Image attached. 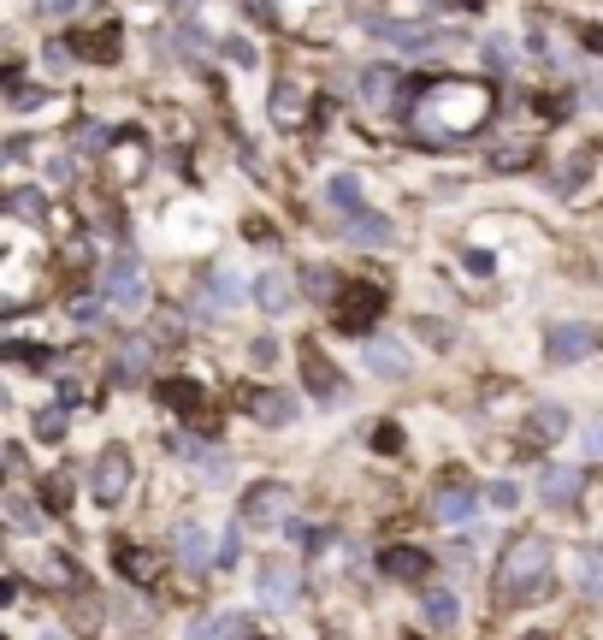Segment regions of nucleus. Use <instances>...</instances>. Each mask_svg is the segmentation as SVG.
I'll return each mask as SVG.
<instances>
[{
  "mask_svg": "<svg viewBox=\"0 0 603 640\" xmlns=\"http://www.w3.org/2000/svg\"><path fill=\"white\" fill-rule=\"evenodd\" d=\"M491 167H526V149H514V142H503V149H497V160H491Z\"/></svg>",
  "mask_w": 603,
  "mask_h": 640,
  "instance_id": "43",
  "label": "nucleus"
},
{
  "mask_svg": "<svg viewBox=\"0 0 603 640\" xmlns=\"http://www.w3.org/2000/svg\"><path fill=\"white\" fill-rule=\"evenodd\" d=\"M290 511V487H278V480H260V487H248L243 492V504H237V522L243 528H278Z\"/></svg>",
  "mask_w": 603,
  "mask_h": 640,
  "instance_id": "6",
  "label": "nucleus"
},
{
  "mask_svg": "<svg viewBox=\"0 0 603 640\" xmlns=\"http://www.w3.org/2000/svg\"><path fill=\"white\" fill-rule=\"evenodd\" d=\"M297 593H302V575L290 570L285 558H267V563H260V599H267L272 610L297 605Z\"/></svg>",
  "mask_w": 603,
  "mask_h": 640,
  "instance_id": "10",
  "label": "nucleus"
},
{
  "mask_svg": "<svg viewBox=\"0 0 603 640\" xmlns=\"http://www.w3.org/2000/svg\"><path fill=\"white\" fill-rule=\"evenodd\" d=\"M101 315L107 309H101L95 297H71V320H78V327H101Z\"/></svg>",
  "mask_w": 603,
  "mask_h": 640,
  "instance_id": "36",
  "label": "nucleus"
},
{
  "mask_svg": "<svg viewBox=\"0 0 603 640\" xmlns=\"http://www.w3.org/2000/svg\"><path fill=\"white\" fill-rule=\"evenodd\" d=\"M160 398H166L178 415H201V386L196 380H166L160 386Z\"/></svg>",
  "mask_w": 603,
  "mask_h": 640,
  "instance_id": "25",
  "label": "nucleus"
},
{
  "mask_svg": "<svg viewBox=\"0 0 603 640\" xmlns=\"http://www.w3.org/2000/svg\"><path fill=\"white\" fill-rule=\"evenodd\" d=\"M237 551H243V540H237V522H231V534L219 540V558L213 563H237Z\"/></svg>",
  "mask_w": 603,
  "mask_h": 640,
  "instance_id": "42",
  "label": "nucleus"
},
{
  "mask_svg": "<svg viewBox=\"0 0 603 640\" xmlns=\"http://www.w3.org/2000/svg\"><path fill=\"white\" fill-rule=\"evenodd\" d=\"M255 302H260L267 315H285L290 302H297V279H290L285 267H267V273L255 279Z\"/></svg>",
  "mask_w": 603,
  "mask_h": 640,
  "instance_id": "18",
  "label": "nucleus"
},
{
  "mask_svg": "<svg viewBox=\"0 0 603 640\" xmlns=\"http://www.w3.org/2000/svg\"><path fill=\"white\" fill-rule=\"evenodd\" d=\"M344 231L349 243H367V250H379V243H391V220L385 214H367V208H356V214H344Z\"/></svg>",
  "mask_w": 603,
  "mask_h": 640,
  "instance_id": "19",
  "label": "nucleus"
},
{
  "mask_svg": "<svg viewBox=\"0 0 603 640\" xmlns=\"http://www.w3.org/2000/svg\"><path fill=\"white\" fill-rule=\"evenodd\" d=\"M42 60H48V71H66L71 66V42H48V54H42Z\"/></svg>",
  "mask_w": 603,
  "mask_h": 640,
  "instance_id": "41",
  "label": "nucleus"
},
{
  "mask_svg": "<svg viewBox=\"0 0 603 640\" xmlns=\"http://www.w3.org/2000/svg\"><path fill=\"white\" fill-rule=\"evenodd\" d=\"M71 7H83V0H42V19H48V12L60 19V12H71Z\"/></svg>",
  "mask_w": 603,
  "mask_h": 640,
  "instance_id": "49",
  "label": "nucleus"
},
{
  "mask_svg": "<svg viewBox=\"0 0 603 640\" xmlns=\"http://www.w3.org/2000/svg\"><path fill=\"white\" fill-rule=\"evenodd\" d=\"M462 261H467V273H491V255L485 250H462Z\"/></svg>",
  "mask_w": 603,
  "mask_h": 640,
  "instance_id": "47",
  "label": "nucleus"
},
{
  "mask_svg": "<svg viewBox=\"0 0 603 640\" xmlns=\"http://www.w3.org/2000/svg\"><path fill=\"white\" fill-rule=\"evenodd\" d=\"M455 610H462V605H455L450 587H432V593H426V622H432V629H450Z\"/></svg>",
  "mask_w": 603,
  "mask_h": 640,
  "instance_id": "27",
  "label": "nucleus"
},
{
  "mask_svg": "<svg viewBox=\"0 0 603 640\" xmlns=\"http://www.w3.org/2000/svg\"><path fill=\"white\" fill-rule=\"evenodd\" d=\"M485 499H491L497 511H514V504H521V487H514V480H491V487H485Z\"/></svg>",
  "mask_w": 603,
  "mask_h": 640,
  "instance_id": "34",
  "label": "nucleus"
},
{
  "mask_svg": "<svg viewBox=\"0 0 603 640\" xmlns=\"http://www.w3.org/2000/svg\"><path fill=\"white\" fill-rule=\"evenodd\" d=\"M367 31L379 42H396V48H415V54H432V48H455L462 36L450 31H432V24H403V19H367Z\"/></svg>",
  "mask_w": 603,
  "mask_h": 640,
  "instance_id": "7",
  "label": "nucleus"
},
{
  "mask_svg": "<svg viewBox=\"0 0 603 640\" xmlns=\"http://www.w3.org/2000/svg\"><path fill=\"white\" fill-rule=\"evenodd\" d=\"M154 362V344L149 339H125V362H119V380H137L142 368Z\"/></svg>",
  "mask_w": 603,
  "mask_h": 640,
  "instance_id": "29",
  "label": "nucleus"
},
{
  "mask_svg": "<svg viewBox=\"0 0 603 640\" xmlns=\"http://www.w3.org/2000/svg\"><path fill=\"white\" fill-rule=\"evenodd\" d=\"M420 339H432V351H450V344H455V327H444V320H426V315H420Z\"/></svg>",
  "mask_w": 603,
  "mask_h": 640,
  "instance_id": "35",
  "label": "nucleus"
},
{
  "mask_svg": "<svg viewBox=\"0 0 603 640\" xmlns=\"http://www.w3.org/2000/svg\"><path fill=\"white\" fill-rule=\"evenodd\" d=\"M533 640H538V635H533Z\"/></svg>",
  "mask_w": 603,
  "mask_h": 640,
  "instance_id": "53",
  "label": "nucleus"
},
{
  "mask_svg": "<svg viewBox=\"0 0 603 640\" xmlns=\"http://www.w3.org/2000/svg\"><path fill=\"white\" fill-rule=\"evenodd\" d=\"M550 563H556V546L544 540V534H521V540H509L503 563H497V599L503 605L538 599L544 581H550Z\"/></svg>",
  "mask_w": 603,
  "mask_h": 640,
  "instance_id": "2",
  "label": "nucleus"
},
{
  "mask_svg": "<svg viewBox=\"0 0 603 640\" xmlns=\"http://www.w3.org/2000/svg\"><path fill=\"white\" fill-rule=\"evenodd\" d=\"M573 575H580L585 599H603V546H580V551H573Z\"/></svg>",
  "mask_w": 603,
  "mask_h": 640,
  "instance_id": "20",
  "label": "nucleus"
},
{
  "mask_svg": "<svg viewBox=\"0 0 603 640\" xmlns=\"http://www.w3.org/2000/svg\"><path fill=\"white\" fill-rule=\"evenodd\" d=\"M379 315H385V297H379V285H344V297L332 302V327H337V332H367Z\"/></svg>",
  "mask_w": 603,
  "mask_h": 640,
  "instance_id": "5",
  "label": "nucleus"
},
{
  "mask_svg": "<svg viewBox=\"0 0 603 640\" xmlns=\"http://www.w3.org/2000/svg\"><path fill=\"white\" fill-rule=\"evenodd\" d=\"M580 487H585V475L580 469H563V462H550V469L538 475V499L550 504V511H568V504L580 499Z\"/></svg>",
  "mask_w": 603,
  "mask_h": 640,
  "instance_id": "14",
  "label": "nucleus"
},
{
  "mask_svg": "<svg viewBox=\"0 0 603 640\" xmlns=\"http://www.w3.org/2000/svg\"><path fill=\"white\" fill-rule=\"evenodd\" d=\"M367 445H373V450H385V457H396V450H403V427H396V421H373Z\"/></svg>",
  "mask_w": 603,
  "mask_h": 640,
  "instance_id": "31",
  "label": "nucleus"
},
{
  "mask_svg": "<svg viewBox=\"0 0 603 640\" xmlns=\"http://www.w3.org/2000/svg\"><path fill=\"white\" fill-rule=\"evenodd\" d=\"M302 380H308V391H314L320 403H344V391H349V380L337 374V362H326V351H320L314 339L302 344Z\"/></svg>",
  "mask_w": 603,
  "mask_h": 640,
  "instance_id": "8",
  "label": "nucleus"
},
{
  "mask_svg": "<svg viewBox=\"0 0 603 640\" xmlns=\"http://www.w3.org/2000/svg\"><path fill=\"white\" fill-rule=\"evenodd\" d=\"M326 202L337 214H356L361 208V179H356V172H332V179H326Z\"/></svg>",
  "mask_w": 603,
  "mask_h": 640,
  "instance_id": "23",
  "label": "nucleus"
},
{
  "mask_svg": "<svg viewBox=\"0 0 603 640\" xmlns=\"http://www.w3.org/2000/svg\"><path fill=\"white\" fill-rule=\"evenodd\" d=\"M189 640H255V622H248L243 610H225V617H213L208 629H196Z\"/></svg>",
  "mask_w": 603,
  "mask_h": 640,
  "instance_id": "21",
  "label": "nucleus"
},
{
  "mask_svg": "<svg viewBox=\"0 0 603 640\" xmlns=\"http://www.w3.org/2000/svg\"><path fill=\"white\" fill-rule=\"evenodd\" d=\"M172 551H178V563H184L189 575H201V570L219 558V551L208 546V528H201V522H178V534H172Z\"/></svg>",
  "mask_w": 603,
  "mask_h": 640,
  "instance_id": "11",
  "label": "nucleus"
},
{
  "mask_svg": "<svg viewBox=\"0 0 603 640\" xmlns=\"http://www.w3.org/2000/svg\"><path fill=\"white\" fill-rule=\"evenodd\" d=\"M580 36H585V48H598V54H603V31H592V24H585Z\"/></svg>",
  "mask_w": 603,
  "mask_h": 640,
  "instance_id": "50",
  "label": "nucleus"
},
{
  "mask_svg": "<svg viewBox=\"0 0 603 640\" xmlns=\"http://www.w3.org/2000/svg\"><path fill=\"white\" fill-rule=\"evenodd\" d=\"M302 290L314 302H337V273L332 267H302Z\"/></svg>",
  "mask_w": 603,
  "mask_h": 640,
  "instance_id": "28",
  "label": "nucleus"
},
{
  "mask_svg": "<svg viewBox=\"0 0 603 640\" xmlns=\"http://www.w3.org/2000/svg\"><path fill=\"white\" fill-rule=\"evenodd\" d=\"M585 101H592V107H603V71H592V78H585Z\"/></svg>",
  "mask_w": 603,
  "mask_h": 640,
  "instance_id": "48",
  "label": "nucleus"
},
{
  "mask_svg": "<svg viewBox=\"0 0 603 640\" xmlns=\"http://www.w3.org/2000/svg\"><path fill=\"white\" fill-rule=\"evenodd\" d=\"M7 516H12V522H19V528H24V534H42V516H36V511H31V504H24V499H19V492H7Z\"/></svg>",
  "mask_w": 603,
  "mask_h": 640,
  "instance_id": "33",
  "label": "nucleus"
},
{
  "mask_svg": "<svg viewBox=\"0 0 603 640\" xmlns=\"http://www.w3.org/2000/svg\"><path fill=\"white\" fill-rule=\"evenodd\" d=\"M585 351H592V327H580V320H568V327H550L544 332V356L563 368V362H580Z\"/></svg>",
  "mask_w": 603,
  "mask_h": 640,
  "instance_id": "12",
  "label": "nucleus"
},
{
  "mask_svg": "<svg viewBox=\"0 0 603 640\" xmlns=\"http://www.w3.org/2000/svg\"><path fill=\"white\" fill-rule=\"evenodd\" d=\"M178 457L201 462V469H208V475H225V450H208L201 439H178Z\"/></svg>",
  "mask_w": 603,
  "mask_h": 640,
  "instance_id": "30",
  "label": "nucleus"
},
{
  "mask_svg": "<svg viewBox=\"0 0 603 640\" xmlns=\"http://www.w3.org/2000/svg\"><path fill=\"white\" fill-rule=\"evenodd\" d=\"M42 504H54V511H66V504H71V480H66V475H54L48 487H42Z\"/></svg>",
  "mask_w": 603,
  "mask_h": 640,
  "instance_id": "38",
  "label": "nucleus"
},
{
  "mask_svg": "<svg viewBox=\"0 0 603 640\" xmlns=\"http://www.w3.org/2000/svg\"><path fill=\"white\" fill-rule=\"evenodd\" d=\"M485 54H491V71H509V66H514V60H509V42H491Z\"/></svg>",
  "mask_w": 603,
  "mask_h": 640,
  "instance_id": "46",
  "label": "nucleus"
},
{
  "mask_svg": "<svg viewBox=\"0 0 603 640\" xmlns=\"http://www.w3.org/2000/svg\"><path fill=\"white\" fill-rule=\"evenodd\" d=\"M592 172H598V160H592V155H573V160H563V167L550 172V191H580Z\"/></svg>",
  "mask_w": 603,
  "mask_h": 640,
  "instance_id": "24",
  "label": "nucleus"
},
{
  "mask_svg": "<svg viewBox=\"0 0 603 640\" xmlns=\"http://www.w3.org/2000/svg\"><path fill=\"white\" fill-rule=\"evenodd\" d=\"M36 433H42V439H60V433H66V410H42L36 415Z\"/></svg>",
  "mask_w": 603,
  "mask_h": 640,
  "instance_id": "40",
  "label": "nucleus"
},
{
  "mask_svg": "<svg viewBox=\"0 0 603 640\" xmlns=\"http://www.w3.org/2000/svg\"><path fill=\"white\" fill-rule=\"evenodd\" d=\"M248 356H255L260 368H267V362H278V344H272V339H255V344H248Z\"/></svg>",
  "mask_w": 603,
  "mask_h": 640,
  "instance_id": "45",
  "label": "nucleus"
},
{
  "mask_svg": "<svg viewBox=\"0 0 603 640\" xmlns=\"http://www.w3.org/2000/svg\"><path fill=\"white\" fill-rule=\"evenodd\" d=\"M12 214H19V220H36V226H48V208H42V191H12Z\"/></svg>",
  "mask_w": 603,
  "mask_h": 640,
  "instance_id": "32",
  "label": "nucleus"
},
{
  "mask_svg": "<svg viewBox=\"0 0 603 640\" xmlns=\"http://www.w3.org/2000/svg\"><path fill=\"white\" fill-rule=\"evenodd\" d=\"M426 570H432V558H426L420 546H385L379 551V575H391V581H426Z\"/></svg>",
  "mask_w": 603,
  "mask_h": 640,
  "instance_id": "15",
  "label": "nucleus"
},
{
  "mask_svg": "<svg viewBox=\"0 0 603 640\" xmlns=\"http://www.w3.org/2000/svg\"><path fill=\"white\" fill-rule=\"evenodd\" d=\"M125 487H130V450L125 445H107L95 462V499L101 504H125Z\"/></svg>",
  "mask_w": 603,
  "mask_h": 640,
  "instance_id": "9",
  "label": "nucleus"
},
{
  "mask_svg": "<svg viewBox=\"0 0 603 640\" xmlns=\"http://www.w3.org/2000/svg\"><path fill=\"white\" fill-rule=\"evenodd\" d=\"M491 119V90L467 78H432L426 83V113L420 130L426 137H467L474 125Z\"/></svg>",
  "mask_w": 603,
  "mask_h": 640,
  "instance_id": "1",
  "label": "nucleus"
},
{
  "mask_svg": "<svg viewBox=\"0 0 603 640\" xmlns=\"http://www.w3.org/2000/svg\"><path fill=\"white\" fill-rule=\"evenodd\" d=\"M243 403H248V415L267 421V427H290V421H297V398H290V391H267V386H255Z\"/></svg>",
  "mask_w": 603,
  "mask_h": 640,
  "instance_id": "16",
  "label": "nucleus"
},
{
  "mask_svg": "<svg viewBox=\"0 0 603 640\" xmlns=\"http://www.w3.org/2000/svg\"><path fill=\"white\" fill-rule=\"evenodd\" d=\"M101 290H107L113 309H125V315L149 309V279H142V261L137 255H113L107 267H101Z\"/></svg>",
  "mask_w": 603,
  "mask_h": 640,
  "instance_id": "3",
  "label": "nucleus"
},
{
  "mask_svg": "<svg viewBox=\"0 0 603 640\" xmlns=\"http://www.w3.org/2000/svg\"><path fill=\"white\" fill-rule=\"evenodd\" d=\"M172 7H184V0H172Z\"/></svg>",
  "mask_w": 603,
  "mask_h": 640,
  "instance_id": "52",
  "label": "nucleus"
},
{
  "mask_svg": "<svg viewBox=\"0 0 603 640\" xmlns=\"http://www.w3.org/2000/svg\"><path fill=\"white\" fill-rule=\"evenodd\" d=\"M556 439H568V410H556V403H538V410L526 415V427H521V445L538 450V445H556Z\"/></svg>",
  "mask_w": 603,
  "mask_h": 640,
  "instance_id": "13",
  "label": "nucleus"
},
{
  "mask_svg": "<svg viewBox=\"0 0 603 640\" xmlns=\"http://www.w3.org/2000/svg\"><path fill=\"white\" fill-rule=\"evenodd\" d=\"M474 499H479L474 487H444V492L432 499V516H438V522H462V516H474Z\"/></svg>",
  "mask_w": 603,
  "mask_h": 640,
  "instance_id": "22",
  "label": "nucleus"
},
{
  "mask_svg": "<svg viewBox=\"0 0 603 640\" xmlns=\"http://www.w3.org/2000/svg\"><path fill=\"white\" fill-rule=\"evenodd\" d=\"M585 457H603V415H592V427H585Z\"/></svg>",
  "mask_w": 603,
  "mask_h": 640,
  "instance_id": "44",
  "label": "nucleus"
},
{
  "mask_svg": "<svg viewBox=\"0 0 603 640\" xmlns=\"http://www.w3.org/2000/svg\"><path fill=\"white\" fill-rule=\"evenodd\" d=\"M225 54H231V66H243V71H248V66H260L255 42H243V36H231V42H225Z\"/></svg>",
  "mask_w": 603,
  "mask_h": 640,
  "instance_id": "39",
  "label": "nucleus"
},
{
  "mask_svg": "<svg viewBox=\"0 0 603 640\" xmlns=\"http://www.w3.org/2000/svg\"><path fill=\"white\" fill-rule=\"evenodd\" d=\"M272 119L278 125H302V83H278L272 90Z\"/></svg>",
  "mask_w": 603,
  "mask_h": 640,
  "instance_id": "26",
  "label": "nucleus"
},
{
  "mask_svg": "<svg viewBox=\"0 0 603 640\" xmlns=\"http://www.w3.org/2000/svg\"><path fill=\"white\" fill-rule=\"evenodd\" d=\"M119 570H125L130 581H149V558H142L137 546H119Z\"/></svg>",
  "mask_w": 603,
  "mask_h": 640,
  "instance_id": "37",
  "label": "nucleus"
},
{
  "mask_svg": "<svg viewBox=\"0 0 603 640\" xmlns=\"http://www.w3.org/2000/svg\"><path fill=\"white\" fill-rule=\"evenodd\" d=\"M42 640H66V635H60V629H48V635H42Z\"/></svg>",
  "mask_w": 603,
  "mask_h": 640,
  "instance_id": "51",
  "label": "nucleus"
},
{
  "mask_svg": "<svg viewBox=\"0 0 603 640\" xmlns=\"http://www.w3.org/2000/svg\"><path fill=\"white\" fill-rule=\"evenodd\" d=\"M367 368H373L379 380H408L415 362H408V351L396 339H373V344H367Z\"/></svg>",
  "mask_w": 603,
  "mask_h": 640,
  "instance_id": "17",
  "label": "nucleus"
},
{
  "mask_svg": "<svg viewBox=\"0 0 603 640\" xmlns=\"http://www.w3.org/2000/svg\"><path fill=\"white\" fill-rule=\"evenodd\" d=\"M243 302V279L231 267H208L201 273V290L189 297V309H196L201 320H219V315H231Z\"/></svg>",
  "mask_w": 603,
  "mask_h": 640,
  "instance_id": "4",
  "label": "nucleus"
}]
</instances>
